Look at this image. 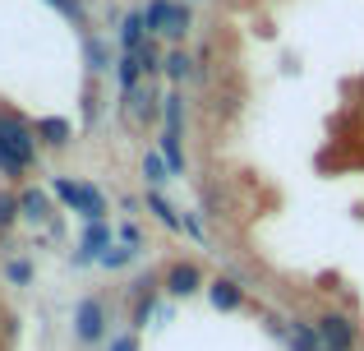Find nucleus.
I'll list each match as a JSON object with an SVG mask.
<instances>
[{
    "mask_svg": "<svg viewBox=\"0 0 364 351\" xmlns=\"http://www.w3.org/2000/svg\"><path fill=\"white\" fill-rule=\"evenodd\" d=\"M143 19H148V33L152 37H166L171 46L185 42V37H189V23H194V14H189L185 0H148Z\"/></svg>",
    "mask_w": 364,
    "mask_h": 351,
    "instance_id": "obj_2",
    "label": "nucleus"
},
{
    "mask_svg": "<svg viewBox=\"0 0 364 351\" xmlns=\"http://www.w3.org/2000/svg\"><path fill=\"white\" fill-rule=\"evenodd\" d=\"M55 199H60L65 208H74V213L83 217V222H107V194H102L97 185H88V180H70V176H55Z\"/></svg>",
    "mask_w": 364,
    "mask_h": 351,
    "instance_id": "obj_3",
    "label": "nucleus"
},
{
    "mask_svg": "<svg viewBox=\"0 0 364 351\" xmlns=\"http://www.w3.org/2000/svg\"><path fill=\"white\" fill-rule=\"evenodd\" d=\"M116 79H120V98H124V93H134L143 79H148V74H143V61L134 51H124L120 61H116Z\"/></svg>",
    "mask_w": 364,
    "mask_h": 351,
    "instance_id": "obj_15",
    "label": "nucleus"
},
{
    "mask_svg": "<svg viewBox=\"0 0 364 351\" xmlns=\"http://www.w3.org/2000/svg\"><path fill=\"white\" fill-rule=\"evenodd\" d=\"M208 300H213V310H222V315H235V310H245V287L235 278H213L208 282Z\"/></svg>",
    "mask_w": 364,
    "mask_h": 351,
    "instance_id": "obj_10",
    "label": "nucleus"
},
{
    "mask_svg": "<svg viewBox=\"0 0 364 351\" xmlns=\"http://www.w3.org/2000/svg\"><path fill=\"white\" fill-rule=\"evenodd\" d=\"M111 245H116L111 226L107 222H88V226H83V236H79V245H74V263H97Z\"/></svg>",
    "mask_w": 364,
    "mask_h": 351,
    "instance_id": "obj_8",
    "label": "nucleus"
},
{
    "mask_svg": "<svg viewBox=\"0 0 364 351\" xmlns=\"http://www.w3.org/2000/svg\"><path fill=\"white\" fill-rule=\"evenodd\" d=\"M185 231L194 236V241H203V226H198V217H194V213H185Z\"/></svg>",
    "mask_w": 364,
    "mask_h": 351,
    "instance_id": "obj_26",
    "label": "nucleus"
},
{
    "mask_svg": "<svg viewBox=\"0 0 364 351\" xmlns=\"http://www.w3.org/2000/svg\"><path fill=\"white\" fill-rule=\"evenodd\" d=\"M143 208H148V213H152V222H161L166 231H185V217H180L176 208H171L166 199L157 194V189H148V194H143Z\"/></svg>",
    "mask_w": 364,
    "mask_h": 351,
    "instance_id": "obj_13",
    "label": "nucleus"
},
{
    "mask_svg": "<svg viewBox=\"0 0 364 351\" xmlns=\"http://www.w3.org/2000/svg\"><path fill=\"white\" fill-rule=\"evenodd\" d=\"M23 217V208H18V194H9V189H0V231H9V226Z\"/></svg>",
    "mask_w": 364,
    "mask_h": 351,
    "instance_id": "obj_21",
    "label": "nucleus"
},
{
    "mask_svg": "<svg viewBox=\"0 0 364 351\" xmlns=\"http://www.w3.org/2000/svg\"><path fill=\"white\" fill-rule=\"evenodd\" d=\"M314 328H318L323 347L328 351H360V328L350 315H341V310H323L318 319H314Z\"/></svg>",
    "mask_w": 364,
    "mask_h": 351,
    "instance_id": "obj_5",
    "label": "nucleus"
},
{
    "mask_svg": "<svg viewBox=\"0 0 364 351\" xmlns=\"http://www.w3.org/2000/svg\"><path fill=\"white\" fill-rule=\"evenodd\" d=\"M157 291H161V278H139L134 282V328H148V319L157 315Z\"/></svg>",
    "mask_w": 364,
    "mask_h": 351,
    "instance_id": "obj_9",
    "label": "nucleus"
},
{
    "mask_svg": "<svg viewBox=\"0 0 364 351\" xmlns=\"http://www.w3.org/2000/svg\"><path fill=\"white\" fill-rule=\"evenodd\" d=\"M161 291L176 296V300H189V296H198V291H208L203 268H198L194 259H176L166 273H161Z\"/></svg>",
    "mask_w": 364,
    "mask_h": 351,
    "instance_id": "obj_6",
    "label": "nucleus"
},
{
    "mask_svg": "<svg viewBox=\"0 0 364 351\" xmlns=\"http://www.w3.org/2000/svg\"><path fill=\"white\" fill-rule=\"evenodd\" d=\"M33 130H37V144L42 148H70V139H74V125L65 116H42Z\"/></svg>",
    "mask_w": 364,
    "mask_h": 351,
    "instance_id": "obj_11",
    "label": "nucleus"
},
{
    "mask_svg": "<svg viewBox=\"0 0 364 351\" xmlns=\"http://www.w3.org/2000/svg\"><path fill=\"white\" fill-rule=\"evenodd\" d=\"M120 241H124V245H134V250H143V231H139L134 222H124V226H120Z\"/></svg>",
    "mask_w": 364,
    "mask_h": 351,
    "instance_id": "obj_25",
    "label": "nucleus"
},
{
    "mask_svg": "<svg viewBox=\"0 0 364 351\" xmlns=\"http://www.w3.org/2000/svg\"><path fill=\"white\" fill-rule=\"evenodd\" d=\"M152 33H148V19H143V9H134V14H124L120 23V46L124 51H139V46H148Z\"/></svg>",
    "mask_w": 364,
    "mask_h": 351,
    "instance_id": "obj_12",
    "label": "nucleus"
},
{
    "mask_svg": "<svg viewBox=\"0 0 364 351\" xmlns=\"http://www.w3.org/2000/svg\"><path fill=\"white\" fill-rule=\"evenodd\" d=\"M18 208H23L28 222H46V217H51V199H46L42 189H18Z\"/></svg>",
    "mask_w": 364,
    "mask_h": 351,
    "instance_id": "obj_17",
    "label": "nucleus"
},
{
    "mask_svg": "<svg viewBox=\"0 0 364 351\" xmlns=\"http://www.w3.org/2000/svg\"><path fill=\"white\" fill-rule=\"evenodd\" d=\"M111 333V310L102 296H83L79 305H74V342L79 347H97L107 342Z\"/></svg>",
    "mask_w": 364,
    "mask_h": 351,
    "instance_id": "obj_4",
    "label": "nucleus"
},
{
    "mask_svg": "<svg viewBox=\"0 0 364 351\" xmlns=\"http://www.w3.org/2000/svg\"><path fill=\"white\" fill-rule=\"evenodd\" d=\"M286 337H291V351H328L309 319H291V324H286Z\"/></svg>",
    "mask_w": 364,
    "mask_h": 351,
    "instance_id": "obj_14",
    "label": "nucleus"
},
{
    "mask_svg": "<svg viewBox=\"0 0 364 351\" xmlns=\"http://www.w3.org/2000/svg\"><path fill=\"white\" fill-rule=\"evenodd\" d=\"M143 180H148V189H157V185H166V180H171V167H166V157H161L157 148L143 153Z\"/></svg>",
    "mask_w": 364,
    "mask_h": 351,
    "instance_id": "obj_18",
    "label": "nucleus"
},
{
    "mask_svg": "<svg viewBox=\"0 0 364 351\" xmlns=\"http://www.w3.org/2000/svg\"><path fill=\"white\" fill-rule=\"evenodd\" d=\"M134 259H139V250H134V245H124V241H120V245H111V250L102 254L97 263H102V268H111V273H116V268H124V263H134Z\"/></svg>",
    "mask_w": 364,
    "mask_h": 351,
    "instance_id": "obj_20",
    "label": "nucleus"
},
{
    "mask_svg": "<svg viewBox=\"0 0 364 351\" xmlns=\"http://www.w3.org/2000/svg\"><path fill=\"white\" fill-rule=\"evenodd\" d=\"M37 153H42V144H37V130L28 125L18 111H0V176L18 180L33 172Z\"/></svg>",
    "mask_w": 364,
    "mask_h": 351,
    "instance_id": "obj_1",
    "label": "nucleus"
},
{
    "mask_svg": "<svg viewBox=\"0 0 364 351\" xmlns=\"http://www.w3.org/2000/svg\"><path fill=\"white\" fill-rule=\"evenodd\" d=\"M124 116H129L134 125H152V120L161 116V98H157V88H152V79H143L134 93H124Z\"/></svg>",
    "mask_w": 364,
    "mask_h": 351,
    "instance_id": "obj_7",
    "label": "nucleus"
},
{
    "mask_svg": "<svg viewBox=\"0 0 364 351\" xmlns=\"http://www.w3.org/2000/svg\"><path fill=\"white\" fill-rule=\"evenodd\" d=\"M5 278L14 282V287H28V282H33V263H28V259H9L5 263Z\"/></svg>",
    "mask_w": 364,
    "mask_h": 351,
    "instance_id": "obj_23",
    "label": "nucleus"
},
{
    "mask_svg": "<svg viewBox=\"0 0 364 351\" xmlns=\"http://www.w3.org/2000/svg\"><path fill=\"white\" fill-rule=\"evenodd\" d=\"M161 70H166V79L180 88V83H185L189 74H194V56H189L185 46H171V51H166V61H161Z\"/></svg>",
    "mask_w": 364,
    "mask_h": 351,
    "instance_id": "obj_16",
    "label": "nucleus"
},
{
    "mask_svg": "<svg viewBox=\"0 0 364 351\" xmlns=\"http://www.w3.org/2000/svg\"><path fill=\"white\" fill-rule=\"evenodd\" d=\"M107 351H139V333H116L107 342Z\"/></svg>",
    "mask_w": 364,
    "mask_h": 351,
    "instance_id": "obj_24",
    "label": "nucleus"
},
{
    "mask_svg": "<svg viewBox=\"0 0 364 351\" xmlns=\"http://www.w3.org/2000/svg\"><path fill=\"white\" fill-rule=\"evenodd\" d=\"M83 56H88V70L92 74H107L111 70V51L97 42V37H88V42H83Z\"/></svg>",
    "mask_w": 364,
    "mask_h": 351,
    "instance_id": "obj_19",
    "label": "nucleus"
},
{
    "mask_svg": "<svg viewBox=\"0 0 364 351\" xmlns=\"http://www.w3.org/2000/svg\"><path fill=\"white\" fill-rule=\"evenodd\" d=\"M51 9H60L65 19H70L74 28H88V9H83V0H46Z\"/></svg>",
    "mask_w": 364,
    "mask_h": 351,
    "instance_id": "obj_22",
    "label": "nucleus"
}]
</instances>
